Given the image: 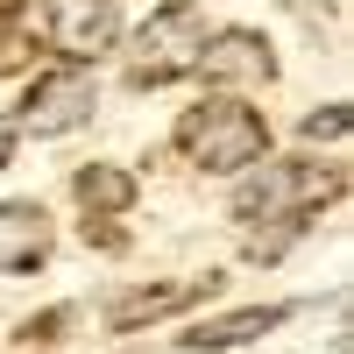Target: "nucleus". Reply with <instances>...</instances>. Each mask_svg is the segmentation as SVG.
Returning <instances> with one entry per match:
<instances>
[{"mask_svg":"<svg viewBox=\"0 0 354 354\" xmlns=\"http://www.w3.org/2000/svg\"><path fill=\"white\" fill-rule=\"evenodd\" d=\"M64 326H71V312H43V319L21 326V340H50V333H64Z\"/></svg>","mask_w":354,"mask_h":354,"instance_id":"14","label":"nucleus"},{"mask_svg":"<svg viewBox=\"0 0 354 354\" xmlns=\"http://www.w3.org/2000/svg\"><path fill=\"white\" fill-rule=\"evenodd\" d=\"M50 255V213L36 198H8L0 205V270H36Z\"/></svg>","mask_w":354,"mask_h":354,"instance_id":"8","label":"nucleus"},{"mask_svg":"<svg viewBox=\"0 0 354 354\" xmlns=\"http://www.w3.org/2000/svg\"><path fill=\"white\" fill-rule=\"evenodd\" d=\"M177 149L198 170H248L255 156H270V121L241 100H198L177 121Z\"/></svg>","mask_w":354,"mask_h":354,"instance_id":"1","label":"nucleus"},{"mask_svg":"<svg viewBox=\"0 0 354 354\" xmlns=\"http://www.w3.org/2000/svg\"><path fill=\"white\" fill-rule=\"evenodd\" d=\"M290 319V305H241V312H220V319H198V326L177 333L185 354H227V347H248L262 333H277Z\"/></svg>","mask_w":354,"mask_h":354,"instance_id":"7","label":"nucleus"},{"mask_svg":"<svg viewBox=\"0 0 354 354\" xmlns=\"http://www.w3.org/2000/svg\"><path fill=\"white\" fill-rule=\"evenodd\" d=\"M347 192V170H326V163H262L255 177H241L234 192V213L241 220H305L319 213L326 198Z\"/></svg>","mask_w":354,"mask_h":354,"instance_id":"2","label":"nucleus"},{"mask_svg":"<svg viewBox=\"0 0 354 354\" xmlns=\"http://www.w3.org/2000/svg\"><path fill=\"white\" fill-rule=\"evenodd\" d=\"M21 8H28V0H0V21H15V15H21Z\"/></svg>","mask_w":354,"mask_h":354,"instance_id":"16","label":"nucleus"},{"mask_svg":"<svg viewBox=\"0 0 354 354\" xmlns=\"http://www.w3.org/2000/svg\"><path fill=\"white\" fill-rule=\"evenodd\" d=\"M28 57H36V43H28V36H15V28H8V36H0V71H21Z\"/></svg>","mask_w":354,"mask_h":354,"instance_id":"12","label":"nucleus"},{"mask_svg":"<svg viewBox=\"0 0 354 354\" xmlns=\"http://www.w3.org/2000/svg\"><path fill=\"white\" fill-rule=\"evenodd\" d=\"M192 71H205V85H270L277 57H270V43H262L255 28H220V36L198 43Z\"/></svg>","mask_w":354,"mask_h":354,"instance_id":"6","label":"nucleus"},{"mask_svg":"<svg viewBox=\"0 0 354 354\" xmlns=\"http://www.w3.org/2000/svg\"><path fill=\"white\" fill-rule=\"evenodd\" d=\"M213 283H220V277H205V283H149V290H128V298H113L106 326H113V333H135V326H149V319H170V312L198 305Z\"/></svg>","mask_w":354,"mask_h":354,"instance_id":"9","label":"nucleus"},{"mask_svg":"<svg viewBox=\"0 0 354 354\" xmlns=\"http://www.w3.org/2000/svg\"><path fill=\"white\" fill-rule=\"evenodd\" d=\"M71 192H78L85 213H121V205H135V177H128L121 163H85V170L71 177Z\"/></svg>","mask_w":354,"mask_h":354,"instance_id":"10","label":"nucleus"},{"mask_svg":"<svg viewBox=\"0 0 354 354\" xmlns=\"http://www.w3.org/2000/svg\"><path fill=\"white\" fill-rule=\"evenodd\" d=\"M198 43H205V15L192 8V0H170V8H156L149 21H142L128 78H135V85H170V78H185V71L198 64Z\"/></svg>","mask_w":354,"mask_h":354,"instance_id":"3","label":"nucleus"},{"mask_svg":"<svg viewBox=\"0 0 354 354\" xmlns=\"http://www.w3.org/2000/svg\"><path fill=\"white\" fill-rule=\"evenodd\" d=\"M298 135H305V142H340V135H347V106H319V113H305Z\"/></svg>","mask_w":354,"mask_h":354,"instance_id":"11","label":"nucleus"},{"mask_svg":"<svg viewBox=\"0 0 354 354\" xmlns=\"http://www.w3.org/2000/svg\"><path fill=\"white\" fill-rule=\"evenodd\" d=\"M85 241H100V248H128V234H121V227H113L106 213H100V220H93V213H85Z\"/></svg>","mask_w":354,"mask_h":354,"instance_id":"13","label":"nucleus"},{"mask_svg":"<svg viewBox=\"0 0 354 354\" xmlns=\"http://www.w3.org/2000/svg\"><path fill=\"white\" fill-rule=\"evenodd\" d=\"M43 36L64 57H106L113 36H121V15H113V0H50Z\"/></svg>","mask_w":354,"mask_h":354,"instance_id":"5","label":"nucleus"},{"mask_svg":"<svg viewBox=\"0 0 354 354\" xmlns=\"http://www.w3.org/2000/svg\"><path fill=\"white\" fill-rule=\"evenodd\" d=\"M8 149H15V121H0V170H8Z\"/></svg>","mask_w":354,"mask_h":354,"instance_id":"15","label":"nucleus"},{"mask_svg":"<svg viewBox=\"0 0 354 354\" xmlns=\"http://www.w3.org/2000/svg\"><path fill=\"white\" fill-rule=\"evenodd\" d=\"M93 100H100V85L85 78L78 64L43 71L36 85H28V100H21V128L28 135H64V128H78L85 113H93Z\"/></svg>","mask_w":354,"mask_h":354,"instance_id":"4","label":"nucleus"}]
</instances>
